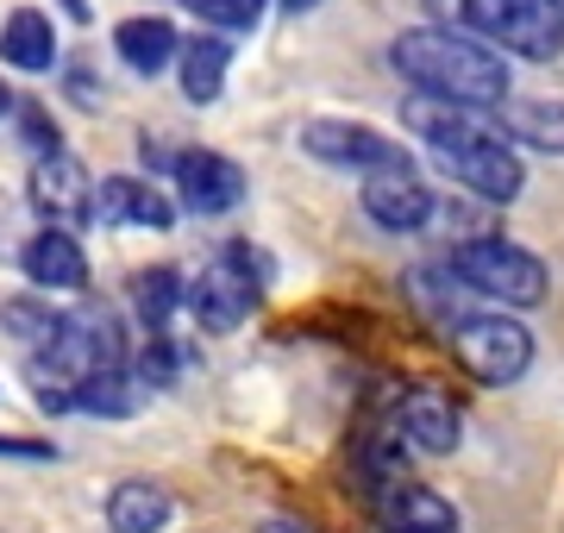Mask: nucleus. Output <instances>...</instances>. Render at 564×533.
Returning a JSON list of instances; mask_svg holds the SVG:
<instances>
[{"label": "nucleus", "instance_id": "8", "mask_svg": "<svg viewBox=\"0 0 564 533\" xmlns=\"http://www.w3.org/2000/svg\"><path fill=\"white\" fill-rule=\"evenodd\" d=\"M364 214L383 226V232H421V226L440 214V202H433V188H426L421 170L402 157V164L364 176Z\"/></svg>", "mask_w": 564, "mask_h": 533}, {"label": "nucleus", "instance_id": "17", "mask_svg": "<svg viewBox=\"0 0 564 533\" xmlns=\"http://www.w3.org/2000/svg\"><path fill=\"white\" fill-rule=\"evenodd\" d=\"M496 126H502L514 144H527V151L564 157V101H514V95H508V101L496 107Z\"/></svg>", "mask_w": 564, "mask_h": 533}, {"label": "nucleus", "instance_id": "3", "mask_svg": "<svg viewBox=\"0 0 564 533\" xmlns=\"http://www.w3.org/2000/svg\"><path fill=\"white\" fill-rule=\"evenodd\" d=\"M445 264H452V276H458L470 295H484V302H496V308H540L545 289H552V276H545L540 258H533L527 246H514V239H502V232L464 239Z\"/></svg>", "mask_w": 564, "mask_h": 533}, {"label": "nucleus", "instance_id": "15", "mask_svg": "<svg viewBox=\"0 0 564 533\" xmlns=\"http://www.w3.org/2000/svg\"><path fill=\"white\" fill-rule=\"evenodd\" d=\"M170 521H176V502L151 477H126L107 490V527L113 533H163Z\"/></svg>", "mask_w": 564, "mask_h": 533}, {"label": "nucleus", "instance_id": "9", "mask_svg": "<svg viewBox=\"0 0 564 533\" xmlns=\"http://www.w3.org/2000/svg\"><path fill=\"white\" fill-rule=\"evenodd\" d=\"M176 195H182V207H188V214H202V220L232 214V207L245 202V170L232 164V157H220V151H182Z\"/></svg>", "mask_w": 564, "mask_h": 533}, {"label": "nucleus", "instance_id": "28", "mask_svg": "<svg viewBox=\"0 0 564 533\" xmlns=\"http://www.w3.org/2000/svg\"><path fill=\"white\" fill-rule=\"evenodd\" d=\"M7 113H13V95H7V83H0V120H7Z\"/></svg>", "mask_w": 564, "mask_h": 533}, {"label": "nucleus", "instance_id": "22", "mask_svg": "<svg viewBox=\"0 0 564 533\" xmlns=\"http://www.w3.org/2000/svg\"><path fill=\"white\" fill-rule=\"evenodd\" d=\"M0 327L13 333V339H25L32 351H44L63 333V314L57 308H39V302H7V308H0Z\"/></svg>", "mask_w": 564, "mask_h": 533}, {"label": "nucleus", "instance_id": "24", "mask_svg": "<svg viewBox=\"0 0 564 533\" xmlns=\"http://www.w3.org/2000/svg\"><path fill=\"white\" fill-rule=\"evenodd\" d=\"M176 370H182V351L170 346L163 333H151V346H144V358H139V377L144 383H170Z\"/></svg>", "mask_w": 564, "mask_h": 533}, {"label": "nucleus", "instance_id": "6", "mask_svg": "<svg viewBox=\"0 0 564 533\" xmlns=\"http://www.w3.org/2000/svg\"><path fill=\"white\" fill-rule=\"evenodd\" d=\"M258 251H245V246H232V251H220L214 264H202L195 276H188V314H195V327L202 333H232V327H245V314L258 308Z\"/></svg>", "mask_w": 564, "mask_h": 533}, {"label": "nucleus", "instance_id": "13", "mask_svg": "<svg viewBox=\"0 0 564 533\" xmlns=\"http://www.w3.org/2000/svg\"><path fill=\"white\" fill-rule=\"evenodd\" d=\"M95 220L101 226H151V232H163V226H176V207L163 202L151 183H139V176H107V183H95Z\"/></svg>", "mask_w": 564, "mask_h": 533}, {"label": "nucleus", "instance_id": "2", "mask_svg": "<svg viewBox=\"0 0 564 533\" xmlns=\"http://www.w3.org/2000/svg\"><path fill=\"white\" fill-rule=\"evenodd\" d=\"M402 120L426 139V151L440 157V170L452 176L458 188H470L477 202H514L527 188V170L514 157V144L502 139V126L477 120V107H452V101H414L402 107Z\"/></svg>", "mask_w": 564, "mask_h": 533}, {"label": "nucleus", "instance_id": "23", "mask_svg": "<svg viewBox=\"0 0 564 533\" xmlns=\"http://www.w3.org/2000/svg\"><path fill=\"white\" fill-rule=\"evenodd\" d=\"M182 13H195L214 32H251L263 20V0H182Z\"/></svg>", "mask_w": 564, "mask_h": 533}, {"label": "nucleus", "instance_id": "25", "mask_svg": "<svg viewBox=\"0 0 564 533\" xmlns=\"http://www.w3.org/2000/svg\"><path fill=\"white\" fill-rule=\"evenodd\" d=\"M0 452L7 458H51V446H39V439H0Z\"/></svg>", "mask_w": 564, "mask_h": 533}, {"label": "nucleus", "instance_id": "21", "mask_svg": "<svg viewBox=\"0 0 564 533\" xmlns=\"http://www.w3.org/2000/svg\"><path fill=\"white\" fill-rule=\"evenodd\" d=\"M132 308H139V320L151 333H163V327H170V314L188 308V283H182L170 264L144 270V276H132Z\"/></svg>", "mask_w": 564, "mask_h": 533}, {"label": "nucleus", "instance_id": "4", "mask_svg": "<svg viewBox=\"0 0 564 533\" xmlns=\"http://www.w3.org/2000/svg\"><path fill=\"white\" fill-rule=\"evenodd\" d=\"M458 20L502 57H564V0H458Z\"/></svg>", "mask_w": 564, "mask_h": 533}, {"label": "nucleus", "instance_id": "1", "mask_svg": "<svg viewBox=\"0 0 564 533\" xmlns=\"http://www.w3.org/2000/svg\"><path fill=\"white\" fill-rule=\"evenodd\" d=\"M389 63L414 95L452 107H502L508 101V63L489 51L477 32H452V25H408L389 44Z\"/></svg>", "mask_w": 564, "mask_h": 533}, {"label": "nucleus", "instance_id": "19", "mask_svg": "<svg viewBox=\"0 0 564 533\" xmlns=\"http://www.w3.org/2000/svg\"><path fill=\"white\" fill-rule=\"evenodd\" d=\"M139 402H144V383L132 377V370H101V377L76 383L63 409H76V414H101V421H126V414L139 409Z\"/></svg>", "mask_w": 564, "mask_h": 533}, {"label": "nucleus", "instance_id": "26", "mask_svg": "<svg viewBox=\"0 0 564 533\" xmlns=\"http://www.w3.org/2000/svg\"><path fill=\"white\" fill-rule=\"evenodd\" d=\"M258 533H307V527H295V521H263Z\"/></svg>", "mask_w": 564, "mask_h": 533}, {"label": "nucleus", "instance_id": "12", "mask_svg": "<svg viewBox=\"0 0 564 533\" xmlns=\"http://www.w3.org/2000/svg\"><path fill=\"white\" fill-rule=\"evenodd\" d=\"M395 421H402L408 446H414V452H433V458L458 452V439H464L458 409H452V395H440V390H408L402 402H395Z\"/></svg>", "mask_w": 564, "mask_h": 533}, {"label": "nucleus", "instance_id": "27", "mask_svg": "<svg viewBox=\"0 0 564 533\" xmlns=\"http://www.w3.org/2000/svg\"><path fill=\"white\" fill-rule=\"evenodd\" d=\"M321 0H282V13H314Z\"/></svg>", "mask_w": 564, "mask_h": 533}, {"label": "nucleus", "instance_id": "18", "mask_svg": "<svg viewBox=\"0 0 564 533\" xmlns=\"http://www.w3.org/2000/svg\"><path fill=\"white\" fill-rule=\"evenodd\" d=\"M113 51H120V63H132L139 76H158V69H170V63L182 57V39L170 20H126L120 32H113Z\"/></svg>", "mask_w": 564, "mask_h": 533}, {"label": "nucleus", "instance_id": "5", "mask_svg": "<svg viewBox=\"0 0 564 533\" xmlns=\"http://www.w3.org/2000/svg\"><path fill=\"white\" fill-rule=\"evenodd\" d=\"M452 351H458V365L477 377V383H521L527 365H533V333L514 320V314H470L452 327Z\"/></svg>", "mask_w": 564, "mask_h": 533}, {"label": "nucleus", "instance_id": "10", "mask_svg": "<svg viewBox=\"0 0 564 533\" xmlns=\"http://www.w3.org/2000/svg\"><path fill=\"white\" fill-rule=\"evenodd\" d=\"M370 514L383 533H458V509L440 490H426L414 477H395L370 496Z\"/></svg>", "mask_w": 564, "mask_h": 533}, {"label": "nucleus", "instance_id": "11", "mask_svg": "<svg viewBox=\"0 0 564 533\" xmlns=\"http://www.w3.org/2000/svg\"><path fill=\"white\" fill-rule=\"evenodd\" d=\"M32 207H39L51 226L95 220V183L82 176V164L69 151H44L39 164H32Z\"/></svg>", "mask_w": 564, "mask_h": 533}, {"label": "nucleus", "instance_id": "14", "mask_svg": "<svg viewBox=\"0 0 564 533\" xmlns=\"http://www.w3.org/2000/svg\"><path fill=\"white\" fill-rule=\"evenodd\" d=\"M20 264H25V276H32L39 289H82L88 283V258H82V246H76L69 226H39V232L25 239Z\"/></svg>", "mask_w": 564, "mask_h": 533}, {"label": "nucleus", "instance_id": "7", "mask_svg": "<svg viewBox=\"0 0 564 533\" xmlns=\"http://www.w3.org/2000/svg\"><path fill=\"white\" fill-rule=\"evenodd\" d=\"M302 151L326 170H358V176H377V170L402 164V144L383 139L377 126H358V120H307Z\"/></svg>", "mask_w": 564, "mask_h": 533}, {"label": "nucleus", "instance_id": "16", "mask_svg": "<svg viewBox=\"0 0 564 533\" xmlns=\"http://www.w3.org/2000/svg\"><path fill=\"white\" fill-rule=\"evenodd\" d=\"M0 63H13L25 76H44L57 63V25H51V13H39V7L7 13V25H0Z\"/></svg>", "mask_w": 564, "mask_h": 533}, {"label": "nucleus", "instance_id": "20", "mask_svg": "<svg viewBox=\"0 0 564 533\" xmlns=\"http://www.w3.org/2000/svg\"><path fill=\"white\" fill-rule=\"evenodd\" d=\"M226 63H232V51H226V39H188L176 57V76H182V95L195 107L220 101L226 88Z\"/></svg>", "mask_w": 564, "mask_h": 533}]
</instances>
